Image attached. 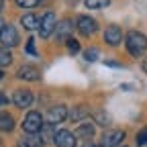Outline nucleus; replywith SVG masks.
Here are the masks:
<instances>
[{
    "mask_svg": "<svg viewBox=\"0 0 147 147\" xmlns=\"http://www.w3.org/2000/svg\"><path fill=\"white\" fill-rule=\"evenodd\" d=\"M125 43H127V51L133 57H141L147 51V37L139 31H129L127 37H125Z\"/></svg>",
    "mask_w": 147,
    "mask_h": 147,
    "instance_id": "nucleus-1",
    "label": "nucleus"
},
{
    "mask_svg": "<svg viewBox=\"0 0 147 147\" xmlns=\"http://www.w3.org/2000/svg\"><path fill=\"white\" fill-rule=\"evenodd\" d=\"M41 129H43V117H41V113L31 110V113L25 117V121H23V131L29 133V135H37Z\"/></svg>",
    "mask_w": 147,
    "mask_h": 147,
    "instance_id": "nucleus-2",
    "label": "nucleus"
},
{
    "mask_svg": "<svg viewBox=\"0 0 147 147\" xmlns=\"http://www.w3.org/2000/svg\"><path fill=\"white\" fill-rule=\"evenodd\" d=\"M55 25H57V18H55L53 12H47L39 18V35L43 37V39H47V37H51V33L55 31Z\"/></svg>",
    "mask_w": 147,
    "mask_h": 147,
    "instance_id": "nucleus-3",
    "label": "nucleus"
},
{
    "mask_svg": "<svg viewBox=\"0 0 147 147\" xmlns=\"http://www.w3.org/2000/svg\"><path fill=\"white\" fill-rule=\"evenodd\" d=\"M76 27H78V31H80L84 37H90V35H94V33L98 31V23H96L92 16H86V14H80V16H78Z\"/></svg>",
    "mask_w": 147,
    "mask_h": 147,
    "instance_id": "nucleus-4",
    "label": "nucleus"
},
{
    "mask_svg": "<svg viewBox=\"0 0 147 147\" xmlns=\"http://www.w3.org/2000/svg\"><path fill=\"white\" fill-rule=\"evenodd\" d=\"M125 139V131L121 129H113V131H106L100 137V147H119Z\"/></svg>",
    "mask_w": 147,
    "mask_h": 147,
    "instance_id": "nucleus-5",
    "label": "nucleus"
},
{
    "mask_svg": "<svg viewBox=\"0 0 147 147\" xmlns=\"http://www.w3.org/2000/svg\"><path fill=\"white\" fill-rule=\"evenodd\" d=\"M0 43H2V47H14L18 45V31L14 25H6L2 29V33H0Z\"/></svg>",
    "mask_w": 147,
    "mask_h": 147,
    "instance_id": "nucleus-6",
    "label": "nucleus"
},
{
    "mask_svg": "<svg viewBox=\"0 0 147 147\" xmlns=\"http://www.w3.org/2000/svg\"><path fill=\"white\" fill-rule=\"evenodd\" d=\"M45 119H47V123H51V125H59V123H63V121L67 119V106H63V104H55V106H51V108L47 110Z\"/></svg>",
    "mask_w": 147,
    "mask_h": 147,
    "instance_id": "nucleus-7",
    "label": "nucleus"
},
{
    "mask_svg": "<svg viewBox=\"0 0 147 147\" xmlns=\"http://www.w3.org/2000/svg\"><path fill=\"white\" fill-rule=\"evenodd\" d=\"M53 143L55 147H76V135L67 129H61V131H55Z\"/></svg>",
    "mask_w": 147,
    "mask_h": 147,
    "instance_id": "nucleus-8",
    "label": "nucleus"
},
{
    "mask_svg": "<svg viewBox=\"0 0 147 147\" xmlns=\"http://www.w3.org/2000/svg\"><path fill=\"white\" fill-rule=\"evenodd\" d=\"M12 104L18 106V108H29V106L33 104V94H31V90H27V88L14 90V94H12Z\"/></svg>",
    "mask_w": 147,
    "mask_h": 147,
    "instance_id": "nucleus-9",
    "label": "nucleus"
},
{
    "mask_svg": "<svg viewBox=\"0 0 147 147\" xmlns=\"http://www.w3.org/2000/svg\"><path fill=\"white\" fill-rule=\"evenodd\" d=\"M104 41H106V45H110V47H117V45L123 41V31H121V27H117V25L106 27V31H104Z\"/></svg>",
    "mask_w": 147,
    "mask_h": 147,
    "instance_id": "nucleus-10",
    "label": "nucleus"
},
{
    "mask_svg": "<svg viewBox=\"0 0 147 147\" xmlns=\"http://www.w3.org/2000/svg\"><path fill=\"white\" fill-rule=\"evenodd\" d=\"M74 27L76 25H71V21H61V23H57L55 25V37H57L59 41H67L69 39V33L74 31Z\"/></svg>",
    "mask_w": 147,
    "mask_h": 147,
    "instance_id": "nucleus-11",
    "label": "nucleus"
},
{
    "mask_svg": "<svg viewBox=\"0 0 147 147\" xmlns=\"http://www.w3.org/2000/svg\"><path fill=\"white\" fill-rule=\"evenodd\" d=\"M16 76L21 80H27V82H35V80H39V69L35 65H21L16 71Z\"/></svg>",
    "mask_w": 147,
    "mask_h": 147,
    "instance_id": "nucleus-12",
    "label": "nucleus"
},
{
    "mask_svg": "<svg viewBox=\"0 0 147 147\" xmlns=\"http://www.w3.org/2000/svg\"><path fill=\"white\" fill-rule=\"evenodd\" d=\"M43 139H41V135L37 133V135H25V137H21L18 139V147H43Z\"/></svg>",
    "mask_w": 147,
    "mask_h": 147,
    "instance_id": "nucleus-13",
    "label": "nucleus"
},
{
    "mask_svg": "<svg viewBox=\"0 0 147 147\" xmlns=\"http://www.w3.org/2000/svg\"><path fill=\"white\" fill-rule=\"evenodd\" d=\"M94 131H96V127H94V123H80L78 125V131H76V137L78 139H92L94 137Z\"/></svg>",
    "mask_w": 147,
    "mask_h": 147,
    "instance_id": "nucleus-14",
    "label": "nucleus"
},
{
    "mask_svg": "<svg viewBox=\"0 0 147 147\" xmlns=\"http://www.w3.org/2000/svg\"><path fill=\"white\" fill-rule=\"evenodd\" d=\"M88 117V108L86 106H74L71 110H67V119L74 123H82Z\"/></svg>",
    "mask_w": 147,
    "mask_h": 147,
    "instance_id": "nucleus-15",
    "label": "nucleus"
},
{
    "mask_svg": "<svg viewBox=\"0 0 147 147\" xmlns=\"http://www.w3.org/2000/svg\"><path fill=\"white\" fill-rule=\"evenodd\" d=\"M12 129H14V119H12V115L0 113V131L8 133V131H12Z\"/></svg>",
    "mask_w": 147,
    "mask_h": 147,
    "instance_id": "nucleus-16",
    "label": "nucleus"
},
{
    "mask_svg": "<svg viewBox=\"0 0 147 147\" xmlns=\"http://www.w3.org/2000/svg\"><path fill=\"white\" fill-rule=\"evenodd\" d=\"M21 25H23L27 31H35V29H39V18L29 12V14H25V16L21 18Z\"/></svg>",
    "mask_w": 147,
    "mask_h": 147,
    "instance_id": "nucleus-17",
    "label": "nucleus"
},
{
    "mask_svg": "<svg viewBox=\"0 0 147 147\" xmlns=\"http://www.w3.org/2000/svg\"><path fill=\"white\" fill-rule=\"evenodd\" d=\"M12 63V55L6 47H0V67H6Z\"/></svg>",
    "mask_w": 147,
    "mask_h": 147,
    "instance_id": "nucleus-18",
    "label": "nucleus"
},
{
    "mask_svg": "<svg viewBox=\"0 0 147 147\" xmlns=\"http://www.w3.org/2000/svg\"><path fill=\"white\" fill-rule=\"evenodd\" d=\"M84 4H86V8H94V10H98V8L108 6L110 0H84Z\"/></svg>",
    "mask_w": 147,
    "mask_h": 147,
    "instance_id": "nucleus-19",
    "label": "nucleus"
},
{
    "mask_svg": "<svg viewBox=\"0 0 147 147\" xmlns=\"http://www.w3.org/2000/svg\"><path fill=\"white\" fill-rule=\"evenodd\" d=\"M98 57H100V51L98 49H86L84 51V59L86 61H96Z\"/></svg>",
    "mask_w": 147,
    "mask_h": 147,
    "instance_id": "nucleus-20",
    "label": "nucleus"
},
{
    "mask_svg": "<svg viewBox=\"0 0 147 147\" xmlns=\"http://www.w3.org/2000/svg\"><path fill=\"white\" fill-rule=\"evenodd\" d=\"M137 145H139V147L147 145V127H143L141 131L137 133Z\"/></svg>",
    "mask_w": 147,
    "mask_h": 147,
    "instance_id": "nucleus-21",
    "label": "nucleus"
},
{
    "mask_svg": "<svg viewBox=\"0 0 147 147\" xmlns=\"http://www.w3.org/2000/svg\"><path fill=\"white\" fill-rule=\"evenodd\" d=\"M65 43H67V49H69V53H71V55H76V53L80 51V43H78L76 39H71V37H69Z\"/></svg>",
    "mask_w": 147,
    "mask_h": 147,
    "instance_id": "nucleus-22",
    "label": "nucleus"
},
{
    "mask_svg": "<svg viewBox=\"0 0 147 147\" xmlns=\"http://www.w3.org/2000/svg\"><path fill=\"white\" fill-rule=\"evenodd\" d=\"M16 4L21 8H33V6L39 4V0H16Z\"/></svg>",
    "mask_w": 147,
    "mask_h": 147,
    "instance_id": "nucleus-23",
    "label": "nucleus"
},
{
    "mask_svg": "<svg viewBox=\"0 0 147 147\" xmlns=\"http://www.w3.org/2000/svg\"><path fill=\"white\" fill-rule=\"evenodd\" d=\"M96 121H98V125H102V127H108V125H110V119H108L104 113H98V115H96Z\"/></svg>",
    "mask_w": 147,
    "mask_h": 147,
    "instance_id": "nucleus-24",
    "label": "nucleus"
},
{
    "mask_svg": "<svg viewBox=\"0 0 147 147\" xmlns=\"http://www.w3.org/2000/svg\"><path fill=\"white\" fill-rule=\"evenodd\" d=\"M25 49H27V53H31V55H37V47H35V39H29V41H27V45H25Z\"/></svg>",
    "mask_w": 147,
    "mask_h": 147,
    "instance_id": "nucleus-25",
    "label": "nucleus"
},
{
    "mask_svg": "<svg viewBox=\"0 0 147 147\" xmlns=\"http://www.w3.org/2000/svg\"><path fill=\"white\" fill-rule=\"evenodd\" d=\"M6 104V96L2 94V92H0V106H4Z\"/></svg>",
    "mask_w": 147,
    "mask_h": 147,
    "instance_id": "nucleus-26",
    "label": "nucleus"
},
{
    "mask_svg": "<svg viewBox=\"0 0 147 147\" xmlns=\"http://www.w3.org/2000/svg\"><path fill=\"white\" fill-rule=\"evenodd\" d=\"M141 67H143V71H145V74H147V57H145V59H143V63H141Z\"/></svg>",
    "mask_w": 147,
    "mask_h": 147,
    "instance_id": "nucleus-27",
    "label": "nucleus"
},
{
    "mask_svg": "<svg viewBox=\"0 0 147 147\" xmlns=\"http://www.w3.org/2000/svg\"><path fill=\"white\" fill-rule=\"evenodd\" d=\"M6 25H4V21H2V18H0V33H2V29H4Z\"/></svg>",
    "mask_w": 147,
    "mask_h": 147,
    "instance_id": "nucleus-28",
    "label": "nucleus"
},
{
    "mask_svg": "<svg viewBox=\"0 0 147 147\" xmlns=\"http://www.w3.org/2000/svg\"><path fill=\"white\" fill-rule=\"evenodd\" d=\"M4 8V0H0V10H2Z\"/></svg>",
    "mask_w": 147,
    "mask_h": 147,
    "instance_id": "nucleus-29",
    "label": "nucleus"
},
{
    "mask_svg": "<svg viewBox=\"0 0 147 147\" xmlns=\"http://www.w3.org/2000/svg\"><path fill=\"white\" fill-rule=\"evenodd\" d=\"M84 147H98V145H92V143H88V145H84Z\"/></svg>",
    "mask_w": 147,
    "mask_h": 147,
    "instance_id": "nucleus-30",
    "label": "nucleus"
},
{
    "mask_svg": "<svg viewBox=\"0 0 147 147\" xmlns=\"http://www.w3.org/2000/svg\"><path fill=\"white\" fill-rule=\"evenodd\" d=\"M2 78H4V71H2V69H0V80H2Z\"/></svg>",
    "mask_w": 147,
    "mask_h": 147,
    "instance_id": "nucleus-31",
    "label": "nucleus"
},
{
    "mask_svg": "<svg viewBox=\"0 0 147 147\" xmlns=\"http://www.w3.org/2000/svg\"><path fill=\"white\" fill-rule=\"evenodd\" d=\"M0 147H2V141H0Z\"/></svg>",
    "mask_w": 147,
    "mask_h": 147,
    "instance_id": "nucleus-32",
    "label": "nucleus"
},
{
    "mask_svg": "<svg viewBox=\"0 0 147 147\" xmlns=\"http://www.w3.org/2000/svg\"><path fill=\"white\" fill-rule=\"evenodd\" d=\"M121 147H125V145H121Z\"/></svg>",
    "mask_w": 147,
    "mask_h": 147,
    "instance_id": "nucleus-33",
    "label": "nucleus"
}]
</instances>
